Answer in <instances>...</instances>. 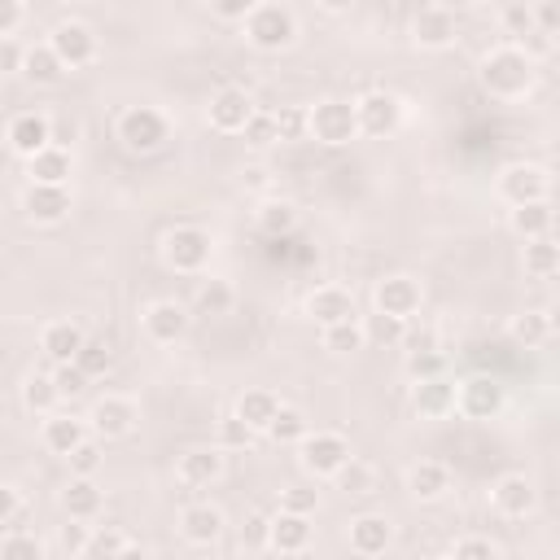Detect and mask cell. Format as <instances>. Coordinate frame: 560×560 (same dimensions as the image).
<instances>
[{
	"mask_svg": "<svg viewBox=\"0 0 560 560\" xmlns=\"http://www.w3.org/2000/svg\"><path fill=\"white\" fill-rule=\"evenodd\" d=\"M481 88L490 92V96H499V101H521V96H529V88H534V61L516 48V44H499V48H490L486 57H481Z\"/></svg>",
	"mask_w": 560,
	"mask_h": 560,
	"instance_id": "1",
	"label": "cell"
},
{
	"mask_svg": "<svg viewBox=\"0 0 560 560\" xmlns=\"http://www.w3.org/2000/svg\"><path fill=\"white\" fill-rule=\"evenodd\" d=\"M241 31H245V44L249 48H258V52H284L298 39V13L289 4H280V0H262V4H254L245 13Z\"/></svg>",
	"mask_w": 560,
	"mask_h": 560,
	"instance_id": "2",
	"label": "cell"
},
{
	"mask_svg": "<svg viewBox=\"0 0 560 560\" xmlns=\"http://www.w3.org/2000/svg\"><path fill=\"white\" fill-rule=\"evenodd\" d=\"M114 136L127 153H158L166 140H171V122L162 109L153 105H127L114 122Z\"/></svg>",
	"mask_w": 560,
	"mask_h": 560,
	"instance_id": "3",
	"label": "cell"
},
{
	"mask_svg": "<svg viewBox=\"0 0 560 560\" xmlns=\"http://www.w3.org/2000/svg\"><path fill=\"white\" fill-rule=\"evenodd\" d=\"M306 136L328 144V149H341L350 140H359V122H354V105L341 101V96H324L306 109Z\"/></svg>",
	"mask_w": 560,
	"mask_h": 560,
	"instance_id": "4",
	"label": "cell"
},
{
	"mask_svg": "<svg viewBox=\"0 0 560 560\" xmlns=\"http://www.w3.org/2000/svg\"><path fill=\"white\" fill-rule=\"evenodd\" d=\"M210 254H214V236L197 223H179L162 236V262L179 276H197L210 262Z\"/></svg>",
	"mask_w": 560,
	"mask_h": 560,
	"instance_id": "5",
	"label": "cell"
},
{
	"mask_svg": "<svg viewBox=\"0 0 560 560\" xmlns=\"http://www.w3.org/2000/svg\"><path fill=\"white\" fill-rule=\"evenodd\" d=\"M494 192L508 201V210L529 206V201H547L551 197V171L538 162H508L494 179Z\"/></svg>",
	"mask_w": 560,
	"mask_h": 560,
	"instance_id": "6",
	"label": "cell"
},
{
	"mask_svg": "<svg viewBox=\"0 0 560 560\" xmlns=\"http://www.w3.org/2000/svg\"><path fill=\"white\" fill-rule=\"evenodd\" d=\"M354 105V122H359V136H372V140H385V136H394L398 127H402V101L394 96V92H385V88H376V92H363L359 101H350Z\"/></svg>",
	"mask_w": 560,
	"mask_h": 560,
	"instance_id": "7",
	"label": "cell"
},
{
	"mask_svg": "<svg viewBox=\"0 0 560 560\" xmlns=\"http://www.w3.org/2000/svg\"><path fill=\"white\" fill-rule=\"evenodd\" d=\"M48 48L57 52V61H61L66 70H83V66L96 61L101 39H96V31H92L88 22H74V18H70V22H57V26H52Z\"/></svg>",
	"mask_w": 560,
	"mask_h": 560,
	"instance_id": "8",
	"label": "cell"
},
{
	"mask_svg": "<svg viewBox=\"0 0 560 560\" xmlns=\"http://www.w3.org/2000/svg\"><path fill=\"white\" fill-rule=\"evenodd\" d=\"M298 459H302V468L319 481V477H332V472L350 459V442H346L341 433H332V429H315V433H306V438L298 442Z\"/></svg>",
	"mask_w": 560,
	"mask_h": 560,
	"instance_id": "9",
	"label": "cell"
},
{
	"mask_svg": "<svg viewBox=\"0 0 560 560\" xmlns=\"http://www.w3.org/2000/svg\"><path fill=\"white\" fill-rule=\"evenodd\" d=\"M459 39V18L446 4H420L411 18V44L424 52H442Z\"/></svg>",
	"mask_w": 560,
	"mask_h": 560,
	"instance_id": "10",
	"label": "cell"
},
{
	"mask_svg": "<svg viewBox=\"0 0 560 560\" xmlns=\"http://www.w3.org/2000/svg\"><path fill=\"white\" fill-rule=\"evenodd\" d=\"M503 407H508V389L494 376H468L455 389V411L464 420H494Z\"/></svg>",
	"mask_w": 560,
	"mask_h": 560,
	"instance_id": "11",
	"label": "cell"
},
{
	"mask_svg": "<svg viewBox=\"0 0 560 560\" xmlns=\"http://www.w3.org/2000/svg\"><path fill=\"white\" fill-rule=\"evenodd\" d=\"M136 424H140V407H136V398H127V394H105V398H96L92 411H88V429H92L96 438H127Z\"/></svg>",
	"mask_w": 560,
	"mask_h": 560,
	"instance_id": "12",
	"label": "cell"
},
{
	"mask_svg": "<svg viewBox=\"0 0 560 560\" xmlns=\"http://www.w3.org/2000/svg\"><path fill=\"white\" fill-rule=\"evenodd\" d=\"M140 324H144V337H149V341H158V346H175V341L188 332L192 315H188L184 302H175V298H158V302H149V306L140 311Z\"/></svg>",
	"mask_w": 560,
	"mask_h": 560,
	"instance_id": "13",
	"label": "cell"
},
{
	"mask_svg": "<svg viewBox=\"0 0 560 560\" xmlns=\"http://www.w3.org/2000/svg\"><path fill=\"white\" fill-rule=\"evenodd\" d=\"M249 118H254V101H249L245 88H232V83L219 88V92L210 96V105H206V122H210L214 131H223V136H241Z\"/></svg>",
	"mask_w": 560,
	"mask_h": 560,
	"instance_id": "14",
	"label": "cell"
},
{
	"mask_svg": "<svg viewBox=\"0 0 560 560\" xmlns=\"http://www.w3.org/2000/svg\"><path fill=\"white\" fill-rule=\"evenodd\" d=\"M420 302H424V293H420V284H416L411 276H385V280H376V289H372L376 315H389V319H402V324L420 311Z\"/></svg>",
	"mask_w": 560,
	"mask_h": 560,
	"instance_id": "15",
	"label": "cell"
},
{
	"mask_svg": "<svg viewBox=\"0 0 560 560\" xmlns=\"http://www.w3.org/2000/svg\"><path fill=\"white\" fill-rule=\"evenodd\" d=\"M490 508L499 516H508V521H521V516H529L538 508V490H534V481L525 472H503L490 486Z\"/></svg>",
	"mask_w": 560,
	"mask_h": 560,
	"instance_id": "16",
	"label": "cell"
},
{
	"mask_svg": "<svg viewBox=\"0 0 560 560\" xmlns=\"http://www.w3.org/2000/svg\"><path fill=\"white\" fill-rule=\"evenodd\" d=\"M4 136H9V149L18 158H35L39 149L52 144V118L44 109H22V114L9 118V131Z\"/></svg>",
	"mask_w": 560,
	"mask_h": 560,
	"instance_id": "17",
	"label": "cell"
},
{
	"mask_svg": "<svg viewBox=\"0 0 560 560\" xmlns=\"http://www.w3.org/2000/svg\"><path fill=\"white\" fill-rule=\"evenodd\" d=\"M306 315H311L319 328H332V324L359 319V306H354V293H350V289H341V284H319L315 293H306Z\"/></svg>",
	"mask_w": 560,
	"mask_h": 560,
	"instance_id": "18",
	"label": "cell"
},
{
	"mask_svg": "<svg viewBox=\"0 0 560 560\" xmlns=\"http://www.w3.org/2000/svg\"><path fill=\"white\" fill-rule=\"evenodd\" d=\"M101 503H105V494H101L96 477H70L57 494V508L66 512V521H83V525L101 516Z\"/></svg>",
	"mask_w": 560,
	"mask_h": 560,
	"instance_id": "19",
	"label": "cell"
},
{
	"mask_svg": "<svg viewBox=\"0 0 560 560\" xmlns=\"http://www.w3.org/2000/svg\"><path fill=\"white\" fill-rule=\"evenodd\" d=\"M88 341V332L74 324V319H48L44 328H39V350L48 354V363L52 368H61V363H74V354H79V346Z\"/></svg>",
	"mask_w": 560,
	"mask_h": 560,
	"instance_id": "20",
	"label": "cell"
},
{
	"mask_svg": "<svg viewBox=\"0 0 560 560\" xmlns=\"http://www.w3.org/2000/svg\"><path fill=\"white\" fill-rule=\"evenodd\" d=\"M26 175L31 184H48V188H70V175H74V158L66 144H48L39 149L35 158H26Z\"/></svg>",
	"mask_w": 560,
	"mask_h": 560,
	"instance_id": "21",
	"label": "cell"
},
{
	"mask_svg": "<svg viewBox=\"0 0 560 560\" xmlns=\"http://www.w3.org/2000/svg\"><path fill=\"white\" fill-rule=\"evenodd\" d=\"M22 210L35 223H61L70 214V188H48V184H26L22 188Z\"/></svg>",
	"mask_w": 560,
	"mask_h": 560,
	"instance_id": "22",
	"label": "cell"
},
{
	"mask_svg": "<svg viewBox=\"0 0 560 560\" xmlns=\"http://www.w3.org/2000/svg\"><path fill=\"white\" fill-rule=\"evenodd\" d=\"M223 451L219 446H188L184 455H179V464H175V472H179V481L184 486H214L219 477H223Z\"/></svg>",
	"mask_w": 560,
	"mask_h": 560,
	"instance_id": "23",
	"label": "cell"
},
{
	"mask_svg": "<svg viewBox=\"0 0 560 560\" xmlns=\"http://www.w3.org/2000/svg\"><path fill=\"white\" fill-rule=\"evenodd\" d=\"M446 490H451V468L442 459H420L407 468V494L416 503H438L446 499Z\"/></svg>",
	"mask_w": 560,
	"mask_h": 560,
	"instance_id": "24",
	"label": "cell"
},
{
	"mask_svg": "<svg viewBox=\"0 0 560 560\" xmlns=\"http://www.w3.org/2000/svg\"><path fill=\"white\" fill-rule=\"evenodd\" d=\"M346 538H350V551L354 556H381L394 542V525L381 512H363V516L350 521V534Z\"/></svg>",
	"mask_w": 560,
	"mask_h": 560,
	"instance_id": "25",
	"label": "cell"
},
{
	"mask_svg": "<svg viewBox=\"0 0 560 560\" xmlns=\"http://www.w3.org/2000/svg\"><path fill=\"white\" fill-rule=\"evenodd\" d=\"M39 438H44V446H48L52 455H70V451L83 446L92 433H88V420H79V416H70V411H52V416H44Z\"/></svg>",
	"mask_w": 560,
	"mask_h": 560,
	"instance_id": "26",
	"label": "cell"
},
{
	"mask_svg": "<svg viewBox=\"0 0 560 560\" xmlns=\"http://www.w3.org/2000/svg\"><path fill=\"white\" fill-rule=\"evenodd\" d=\"M223 512L214 508V503H188L184 512H179V534H184V542H192V547H210L219 534H223Z\"/></svg>",
	"mask_w": 560,
	"mask_h": 560,
	"instance_id": "27",
	"label": "cell"
},
{
	"mask_svg": "<svg viewBox=\"0 0 560 560\" xmlns=\"http://www.w3.org/2000/svg\"><path fill=\"white\" fill-rule=\"evenodd\" d=\"M411 411H416L420 420H442V416H451V411H455V385H451L446 376L411 385Z\"/></svg>",
	"mask_w": 560,
	"mask_h": 560,
	"instance_id": "28",
	"label": "cell"
},
{
	"mask_svg": "<svg viewBox=\"0 0 560 560\" xmlns=\"http://www.w3.org/2000/svg\"><path fill=\"white\" fill-rule=\"evenodd\" d=\"M267 547H271V551H280V556H298V551H306V547H311V516L276 512V516H271Z\"/></svg>",
	"mask_w": 560,
	"mask_h": 560,
	"instance_id": "29",
	"label": "cell"
},
{
	"mask_svg": "<svg viewBox=\"0 0 560 560\" xmlns=\"http://www.w3.org/2000/svg\"><path fill=\"white\" fill-rule=\"evenodd\" d=\"M551 223H556L551 201H529V206L508 210V228H512L516 236H525V241H542V236H551Z\"/></svg>",
	"mask_w": 560,
	"mask_h": 560,
	"instance_id": "30",
	"label": "cell"
},
{
	"mask_svg": "<svg viewBox=\"0 0 560 560\" xmlns=\"http://www.w3.org/2000/svg\"><path fill=\"white\" fill-rule=\"evenodd\" d=\"M276 411H280V398L271 389H245L236 398V420H245L249 433H267V424H271Z\"/></svg>",
	"mask_w": 560,
	"mask_h": 560,
	"instance_id": "31",
	"label": "cell"
},
{
	"mask_svg": "<svg viewBox=\"0 0 560 560\" xmlns=\"http://www.w3.org/2000/svg\"><path fill=\"white\" fill-rule=\"evenodd\" d=\"M22 74H26L31 83L52 88V83H61V79H66V66L57 61V52H52V48H48V39H44V44H31V48H26V57H22Z\"/></svg>",
	"mask_w": 560,
	"mask_h": 560,
	"instance_id": "32",
	"label": "cell"
},
{
	"mask_svg": "<svg viewBox=\"0 0 560 560\" xmlns=\"http://www.w3.org/2000/svg\"><path fill=\"white\" fill-rule=\"evenodd\" d=\"M22 407H26L31 416H52V411L61 407V394H57V385H52V372H31V376L22 381Z\"/></svg>",
	"mask_w": 560,
	"mask_h": 560,
	"instance_id": "33",
	"label": "cell"
},
{
	"mask_svg": "<svg viewBox=\"0 0 560 560\" xmlns=\"http://www.w3.org/2000/svg\"><path fill=\"white\" fill-rule=\"evenodd\" d=\"M298 228V206L284 197H271L258 206V232L262 236H289Z\"/></svg>",
	"mask_w": 560,
	"mask_h": 560,
	"instance_id": "34",
	"label": "cell"
},
{
	"mask_svg": "<svg viewBox=\"0 0 560 560\" xmlns=\"http://www.w3.org/2000/svg\"><path fill=\"white\" fill-rule=\"evenodd\" d=\"M306 433H311V424H306L302 407L280 402V411H276V416H271V424H267V438H271V442H280V446H293V442H302Z\"/></svg>",
	"mask_w": 560,
	"mask_h": 560,
	"instance_id": "35",
	"label": "cell"
},
{
	"mask_svg": "<svg viewBox=\"0 0 560 560\" xmlns=\"http://www.w3.org/2000/svg\"><path fill=\"white\" fill-rule=\"evenodd\" d=\"M508 337H512L516 346H542V341L551 337V315H547V311H521V315H512Z\"/></svg>",
	"mask_w": 560,
	"mask_h": 560,
	"instance_id": "36",
	"label": "cell"
},
{
	"mask_svg": "<svg viewBox=\"0 0 560 560\" xmlns=\"http://www.w3.org/2000/svg\"><path fill=\"white\" fill-rule=\"evenodd\" d=\"M232 306H236V289H232L223 276L201 280V289H197V311H201V315H228Z\"/></svg>",
	"mask_w": 560,
	"mask_h": 560,
	"instance_id": "37",
	"label": "cell"
},
{
	"mask_svg": "<svg viewBox=\"0 0 560 560\" xmlns=\"http://www.w3.org/2000/svg\"><path fill=\"white\" fill-rule=\"evenodd\" d=\"M332 481H337V490H346V494H372L376 490V468L368 464V459H346L337 472H332Z\"/></svg>",
	"mask_w": 560,
	"mask_h": 560,
	"instance_id": "38",
	"label": "cell"
},
{
	"mask_svg": "<svg viewBox=\"0 0 560 560\" xmlns=\"http://www.w3.org/2000/svg\"><path fill=\"white\" fill-rule=\"evenodd\" d=\"M556 267H560V249L551 245V236H542V241H525V276H534V280H551Z\"/></svg>",
	"mask_w": 560,
	"mask_h": 560,
	"instance_id": "39",
	"label": "cell"
},
{
	"mask_svg": "<svg viewBox=\"0 0 560 560\" xmlns=\"http://www.w3.org/2000/svg\"><path fill=\"white\" fill-rule=\"evenodd\" d=\"M122 529L118 525H92L88 529V547H83V556L79 560H114L118 551H122Z\"/></svg>",
	"mask_w": 560,
	"mask_h": 560,
	"instance_id": "40",
	"label": "cell"
},
{
	"mask_svg": "<svg viewBox=\"0 0 560 560\" xmlns=\"http://www.w3.org/2000/svg\"><path fill=\"white\" fill-rule=\"evenodd\" d=\"M363 346H368V337H363V324H359V319H346V324L324 328V350H328V354H354V350H363Z\"/></svg>",
	"mask_w": 560,
	"mask_h": 560,
	"instance_id": "41",
	"label": "cell"
},
{
	"mask_svg": "<svg viewBox=\"0 0 560 560\" xmlns=\"http://www.w3.org/2000/svg\"><path fill=\"white\" fill-rule=\"evenodd\" d=\"M499 26H503V35H512V44H525L534 35V9L525 0H512L499 9Z\"/></svg>",
	"mask_w": 560,
	"mask_h": 560,
	"instance_id": "42",
	"label": "cell"
},
{
	"mask_svg": "<svg viewBox=\"0 0 560 560\" xmlns=\"http://www.w3.org/2000/svg\"><path fill=\"white\" fill-rule=\"evenodd\" d=\"M44 538L39 534H26V529H13L0 538V560H44Z\"/></svg>",
	"mask_w": 560,
	"mask_h": 560,
	"instance_id": "43",
	"label": "cell"
},
{
	"mask_svg": "<svg viewBox=\"0 0 560 560\" xmlns=\"http://www.w3.org/2000/svg\"><path fill=\"white\" fill-rule=\"evenodd\" d=\"M74 368H79L88 381H96V376H105V372L114 368V354H109L105 341H92V337H88V341L79 346V354H74Z\"/></svg>",
	"mask_w": 560,
	"mask_h": 560,
	"instance_id": "44",
	"label": "cell"
},
{
	"mask_svg": "<svg viewBox=\"0 0 560 560\" xmlns=\"http://www.w3.org/2000/svg\"><path fill=\"white\" fill-rule=\"evenodd\" d=\"M402 372L411 376V385H420V381H438V376H446V354H442V350L407 354V359H402Z\"/></svg>",
	"mask_w": 560,
	"mask_h": 560,
	"instance_id": "45",
	"label": "cell"
},
{
	"mask_svg": "<svg viewBox=\"0 0 560 560\" xmlns=\"http://www.w3.org/2000/svg\"><path fill=\"white\" fill-rule=\"evenodd\" d=\"M241 136H245V144H249V149H258V153H262V149H271V144H280V131H276V114H267V109H254V118L245 122V131H241Z\"/></svg>",
	"mask_w": 560,
	"mask_h": 560,
	"instance_id": "46",
	"label": "cell"
},
{
	"mask_svg": "<svg viewBox=\"0 0 560 560\" xmlns=\"http://www.w3.org/2000/svg\"><path fill=\"white\" fill-rule=\"evenodd\" d=\"M359 324H363V337H368V341H385V346H398L402 332H407V324H402V319H389V315H368V319H359Z\"/></svg>",
	"mask_w": 560,
	"mask_h": 560,
	"instance_id": "47",
	"label": "cell"
},
{
	"mask_svg": "<svg viewBox=\"0 0 560 560\" xmlns=\"http://www.w3.org/2000/svg\"><path fill=\"white\" fill-rule=\"evenodd\" d=\"M52 385H57L61 402H70V398H83L92 381H88V376H83L74 363H61V368H52Z\"/></svg>",
	"mask_w": 560,
	"mask_h": 560,
	"instance_id": "48",
	"label": "cell"
},
{
	"mask_svg": "<svg viewBox=\"0 0 560 560\" xmlns=\"http://www.w3.org/2000/svg\"><path fill=\"white\" fill-rule=\"evenodd\" d=\"M66 459H70V477H96V468H101V442L88 438V442L74 446Z\"/></svg>",
	"mask_w": 560,
	"mask_h": 560,
	"instance_id": "49",
	"label": "cell"
},
{
	"mask_svg": "<svg viewBox=\"0 0 560 560\" xmlns=\"http://www.w3.org/2000/svg\"><path fill=\"white\" fill-rule=\"evenodd\" d=\"M319 508V490L315 486H289L280 494V512H293V516H311Z\"/></svg>",
	"mask_w": 560,
	"mask_h": 560,
	"instance_id": "50",
	"label": "cell"
},
{
	"mask_svg": "<svg viewBox=\"0 0 560 560\" xmlns=\"http://www.w3.org/2000/svg\"><path fill=\"white\" fill-rule=\"evenodd\" d=\"M276 131H280V144L302 140V136H306V109H302V105H284V109L276 114Z\"/></svg>",
	"mask_w": 560,
	"mask_h": 560,
	"instance_id": "51",
	"label": "cell"
},
{
	"mask_svg": "<svg viewBox=\"0 0 560 560\" xmlns=\"http://www.w3.org/2000/svg\"><path fill=\"white\" fill-rule=\"evenodd\" d=\"M267 534H271V516L267 512H249L245 525H241V547L258 551V547H267Z\"/></svg>",
	"mask_w": 560,
	"mask_h": 560,
	"instance_id": "52",
	"label": "cell"
},
{
	"mask_svg": "<svg viewBox=\"0 0 560 560\" xmlns=\"http://www.w3.org/2000/svg\"><path fill=\"white\" fill-rule=\"evenodd\" d=\"M451 560H499V547L490 538H481V534H468V538L455 542V556Z\"/></svg>",
	"mask_w": 560,
	"mask_h": 560,
	"instance_id": "53",
	"label": "cell"
},
{
	"mask_svg": "<svg viewBox=\"0 0 560 560\" xmlns=\"http://www.w3.org/2000/svg\"><path fill=\"white\" fill-rule=\"evenodd\" d=\"M249 442H254V433L245 429V420H236V411H228V416L219 420V446L236 451V446H249Z\"/></svg>",
	"mask_w": 560,
	"mask_h": 560,
	"instance_id": "54",
	"label": "cell"
},
{
	"mask_svg": "<svg viewBox=\"0 0 560 560\" xmlns=\"http://www.w3.org/2000/svg\"><path fill=\"white\" fill-rule=\"evenodd\" d=\"M534 9V35H542V39H551L556 31H560V4H529Z\"/></svg>",
	"mask_w": 560,
	"mask_h": 560,
	"instance_id": "55",
	"label": "cell"
},
{
	"mask_svg": "<svg viewBox=\"0 0 560 560\" xmlns=\"http://www.w3.org/2000/svg\"><path fill=\"white\" fill-rule=\"evenodd\" d=\"M398 346H407V354H420V350H438V332H433L429 324H420V328H407Z\"/></svg>",
	"mask_w": 560,
	"mask_h": 560,
	"instance_id": "56",
	"label": "cell"
},
{
	"mask_svg": "<svg viewBox=\"0 0 560 560\" xmlns=\"http://www.w3.org/2000/svg\"><path fill=\"white\" fill-rule=\"evenodd\" d=\"M83 547H88V525L83 521H66L61 525V551L66 556H83Z\"/></svg>",
	"mask_w": 560,
	"mask_h": 560,
	"instance_id": "57",
	"label": "cell"
},
{
	"mask_svg": "<svg viewBox=\"0 0 560 560\" xmlns=\"http://www.w3.org/2000/svg\"><path fill=\"white\" fill-rule=\"evenodd\" d=\"M22 57L26 48L18 39H0V74H22Z\"/></svg>",
	"mask_w": 560,
	"mask_h": 560,
	"instance_id": "58",
	"label": "cell"
},
{
	"mask_svg": "<svg viewBox=\"0 0 560 560\" xmlns=\"http://www.w3.org/2000/svg\"><path fill=\"white\" fill-rule=\"evenodd\" d=\"M22 18H26V9L18 0H0V39H13V31L22 26Z\"/></svg>",
	"mask_w": 560,
	"mask_h": 560,
	"instance_id": "59",
	"label": "cell"
},
{
	"mask_svg": "<svg viewBox=\"0 0 560 560\" xmlns=\"http://www.w3.org/2000/svg\"><path fill=\"white\" fill-rule=\"evenodd\" d=\"M254 9V0H214L210 13L223 18V22H245V13Z\"/></svg>",
	"mask_w": 560,
	"mask_h": 560,
	"instance_id": "60",
	"label": "cell"
},
{
	"mask_svg": "<svg viewBox=\"0 0 560 560\" xmlns=\"http://www.w3.org/2000/svg\"><path fill=\"white\" fill-rule=\"evenodd\" d=\"M18 512H22V490L9 486V481H0V525H9Z\"/></svg>",
	"mask_w": 560,
	"mask_h": 560,
	"instance_id": "61",
	"label": "cell"
},
{
	"mask_svg": "<svg viewBox=\"0 0 560 560\" xmlns=\"http://www.w3.org/2000/svg\"><path fill=\"white\" fill-rule=\"evenodd\" d=\"M114 560H153V556H149V547H140V542H122V551H118Z\"/></svg>",
	"mask_w": 560,
	"mask_h": 560,
	"instance_id": "62",
	"label": "cell"
},
{
	"mask_svg": "<svg viewBox=\"0 0 560 560\" xmlns=\"http://www.w3.org/2000/svg\"><path fill=\"white\" fill-rule=\"evenodd\" d=\"M433 560H451V556H433Z\"/></svg>",
	"mask_w": 560,
	"mask_h": 560,
	"instance_id": "63",
	"label": "cell"
}]
</instances>
